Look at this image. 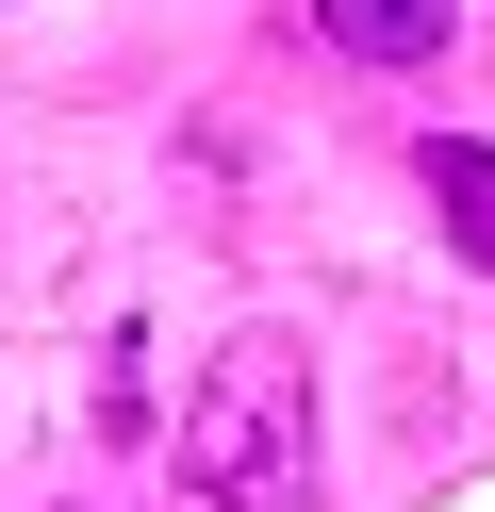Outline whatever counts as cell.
Masks as SVG:
<instances>
[{"label":"cell","mask_w":495,"mask_h":512,"mask_svg":"<svg viewBox=\"0 0 495 512\" xmlns=\"http://www.w3.org/2000/svg\"><path fill=\"white\" fill-rule=\"evenodd\" d=\"M182 479L215 512H314V364L297 331H231L182 397Z\"/></svg>","instance_id":"obj_1"},{"label":"cell","mask_w":495,"mask_h":512,"mask_svg":"<svg viewBox=\"0 0 495 512\" xmlns=\"http://www.w3.org/2000/svg\"><path fill=\"white\" fill-rule=\"evenodd\" d=\"M429 215H446L462 265H495V149L479 133H429Z\"/></svg>","instance_id":"obj_3"},{"label":"cell","mask_w":495,"mask_h":512,"mask_svg":"<svg viewBox=\"0 0 495 512\" xmlns=\"http://www.w3.org/2000/svg\"><path fill=\"white\" fill-rule=\"evenodd\" d=\"M314 34L363 50V67H429V50L462 34V0H314Z\"/></svg>","instance_id":"obj_2"}]
</instances>
